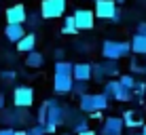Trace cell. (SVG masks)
<instances>
[{
    "label": "cell",
    "mask_w": 146,
    "mask_h": 135,
    "mask_svg": "<svg viewBox=\"0 0 146 135\" xmlns=\"http://www.w3.org/2000/svg\"><path fill=\"white\" fill-rule=\"evenodd\" d=\"M4 17H7V23H11V26H23L28 19V11L23 4H13V7L7 9Z\"/></svg>",
    "instance_id": "cell-10"
},
{
    "label": "cell",
    "mask_w": 146,
    "mask_h": 135,
    "mask_svg": "<svg viewBox=\"0 0 146 135\" xmlns=\"http://www.w3.org/2000/svg\"><path fill=\"white\" fill-rule=\"evenodd\" d=\"M76 49H78V53H89V51H87L89 47H87L85 42H78V44H76Z\"/></svg>",
    "instance_id": "cell-34"
},
{
    "label": "cell",
    "mask_w": 146,
    "mask_h": 135,
    "mask_svg": "<svg viewBox=\"0 0 146 135\" xmlns=\"http://www.w3.org/2000/svg\"><path fill=\"white\" fill-rule=\"evenodd\" d=\"M104 95L108 97V101L110 99H114V101H131V97H133V93L131 91H127V89H123L121 87V82L119 80H108V82H104Z\"/></svg>",
    "instance_id": "cell-7"
},
{
    "label": "cell",
    "mask_w": 146,
    "mask_h": 135,
    "mask_svg": "<svg viewBox=\"0 0 146 135\" xmlns=\"http://www.w3.org/2000/svg\"><path fill=\"white\" fill-rule=\"evenodd\" d=\"M102 55L108 61H119V59L131 55V44L127 40H104L102 42Z\"/></svg>",
    "instance_id": "cell-3"
},
{
    "label": "cell",
    "mask_w": 146,
    "mask_h": 135,
    "mask_svg": "<svg viewBox=\"0 0 146 135\" xmlns=\"http://www.w3.org/2000/svg\"><path fill=\"white\" fill-rule=\"evenodd\" d=\"M26 133L28 135H47V129H44V124H34V127H30Z\"/></svg>",
    "instance_id": "cell-27"
},
{
    "label": "cell",
    "mask_w": 146,
    "mask_h": 135,
    "mask_svg": "<svg viewBox=\"0 0 146 135\" xmlns=\"http://www.w3.org/2000/svg\"><path fill=\"white\" fill-rule=\"evenodd\" d=\"M106 108H108V97L104 93H87L83 97H78V110L85 114L104 112Z\"/></svg>",
    "instance_id": "cell-4"
},
{
    "label": "cell",
    "mask_w": 146,
    "mask_h": 135,
    "mask_svg": "<svg viewBox=\"0 0 146 135\" xmlns=\"http://www.w3.org/2000/svg\"><path fill=\"white\" fill-rule=\"evenodd\" d=\"M133 135H144V133H133Z\"/></svg>",
    "instance_id": "cell-42"
},
{
    "label": "cell",
    "mask_w": 146,
    "mask_h": 135,
    "mask_svg": "<svg viewBox=\"0 0 146 135\" xmlns=\"http://www.w3.org/2000/svg\"><path fill=\"white\" fill-rule=\"evenodd\" d=\"M142 133H144V135H146V122H144V124H142Z\"/></svg>",
    "instance_id": "cell-39"
},
{
    "label": "cell",
    "mask_w": 146,
    "mask_h": 135,
    "mask_svg": "<svg viewBox=\"0 0 146 135\" xmlns=\"http://www.w3.org/2000/svg\"><path fill=\"white\" fill-rule=\"evenodd\" d=\"M36 124H47V106H44V101L36 112Z\"/></svg>",
    "instance_id": "cell-26"
},
{
    "label": "cell",
    "mask_w": 146,
    "mask_h": 135,
    "mask_svg": "<svg viewBox=\"0 0 146 135\" xmlns=\"http://www.w3.org/2000/svg\"><path fill=\"white\" fill-rule=\"evenodd\" d=\"M129 68H131V72H129L131 76H133V74H144V68L140 66L135 59H129Z\"/></svg>",
    "instance_id": "cell-29"
},
{
    "label": "cell",
    "mask_w": 146,
    "mask_h": 135,
    "mask_svg": "<svg viewBox=\"0 0 146 135\" xmlns=\"http://www.w3.org/2000/svg\"><path fill=\"white\" fill-rule=\"evenodd\" d=\"M62 135H74V133L72 131H66V133H62Z\"/></svg>",
    "instance_id": "cell-41"
},
{
    "label": "cell",
    "mask_w": 146,
    "mask_h": 135,
    "mask_svg": "<svg viewBox=\"0 0 146 135\" xmlns=\"http://www.w3.org/2000/svg\"><path fill=\"white\" fill-rule=\"evenodd\" d=\"M68 0H42L40 2V19L44 21H53L66 15Z\"/></svg>",
    "instance_id": "cell-5"
},
{
    "label": "cell",
    "mask_w": 146,
    "mask_h": 135,
    "mask_svg": "<svg viewBox=\"0 0 146 135\" xmlns=\"http://www.w3.org/2000/svg\"><path fill=\"white\" fill-rule=\"evenodd\" d=\"M87 93H89V84L87 82H76V80H74V84H72V95L83 97V95H87Z\"/></svg>",
    "instance_id": "cell-22"
},
{
    "label": "cell",
    "mask_w": 146,
    "mask_h": 135,
    "mask_svg": "<svg viewBox=\"0 0 146 135\" xmlns=\"http://www.w3.org/2000/svg\"><path fill=\"white\" fill-rule=\"evenodd\" d=\"M32 103H34V89L28 84H17L13 89V106L21 110H30Z\"/></svg>",
    "instance_id": "cell-6"
},
{
    "label": "cell",
    "mask_w": 146,
    "mask_h": 135,
    "mask_svg": "<svg viewBox=\"0 0 146 135\" xmlns=\"http://www.w3.org/2000/svg\"><path fill=\"white\" fill-rule=\"evenodd\" d=\"M119 82H121V87H123V89H127V91H131V93H133L135 82H138V80H135L131 74H121V76H119Z\"/></svg>",
    "instance_id": "cell-21"
},
{
    "label": "cell",
    "mask_w": 146,
    "mask_h": 135,
    "mask_svg": "<svg viewBox=\"0 0 146 135\" xmlns=\"http://www.w3.org/2000/svg\"><path fill=\"white\" fill-rule=\"evenodd\" d=\"M117 9H119V7H117V2H114V0H93V15H95L98 19L110 21Z\"/></svg>",
    "instance_id": "cell-9"
},
{
    "label": "cell",
    "mask_w": 146,
    "mask_h": 135,
    "mask_svg": "<svg viewBox=\"0 0 146 135\" xmlns=\"http://www.w3.org/2000/svg\"><path fill=\"white\" fill-rule=\"evenodd\" d=\"M72 66L70 61H55V72H53V91L57 95H68L72 93Z\"/></svg>",
    "instance_id": "cell-1"
},
{
    "label": "cell",
    "mask_w": 146,
    "mask_h": 135,
    "mask_svg": "<svg viewBox=\"0 0 146 135\" xmlns=\"http://www.w3.org/2000/svg\"><path fill=\"white\" fill-rule=\"evenodd\" d=\"M114 2H117V7H119V4H123V2H125V0H114Z\"/></svg>",
    "instance_id": "cell-40"
},
{
    "label": "cell",
    "mask_w": 146,
    "mask_h": 135,
    "mask_svg": "<svg viewBox=\"0 0 146 135\" xmlns=\"http://www.w3.org/2000/svg\"><path fill=\"white\" fill-rule=\"evenodd\" d=\"M42 63H44V55L40 53V51H32V53L26 55V66L28 68L38 70V68H42Z\"/></svg>",
    "instance_id": "cell-15"
},
{
    "label": "cell",
    "mask_w": 146,
    "mask_h": 135,
    "mask_svg": "<svg viewBox=\"0 0 146 135\" xmlns=\"http://www.w3.org/2000/svg\"><path fill=\"white\" fill-rule=\"evenodd\" d=\"M40 21H42V19H40V13H30V15H28V19H26L30 32H34V30L40 26Z\"/></svg>",
    "instance_id": "cell-23"
},
{
    "label": "cell",
    "mask_w": 146,
    "mask_h": 135,
    "mask_svg": "<svg viewBox=\"0 0 146 135\" xmlns=\"http://www.w3.org/2000/svg\"><path fill=\"white\" fill-rule=\"evenodd\" d=\"M72 17H74V26H76L78 32L93 30V26H95V15H93L91 9H76L72 13Z\"/></svg>",
    "instance_id": "cell-8"
},
{
    "label": "cell",
    "mask_w": 146,
    "mask_h": 135,
    "mask_svg": "<svg viewBox=\"0 0 146 135\" xmlns=\"http://www.w3.org/2000/svg\"><path fill=\"white\" fill-rule=\"evenodd\" d=\"M110 21H112V23H119V21H121V9L114 11V15H112V19H110Z\"/></svg>",
    "instance_id": "cell-32"
},
{
    "label": "cell",
    "mask_w": 146,
    "mask_h": 135,
    "mask_svg": "<svg viewBox=\"0 0 146 135\" xmlns=\"http://www.w3.org/2000/svg\"><path fill=\"white\" fill-rule=\"evenodd\" d=\"M80 135H98V131H93V129H89V131H85V133H80Z\"/></svg>",
    "instance_id": "cell-37"
},
{
    "label": "cell",
    "mask_w": 146,
    "mask_h": 135,
    "mask_svg": "<svg viewBox=\"0 0 146 135\" xmlns=\"http://www.w3.org/2000/svg\"><path fill=\"white\" fill-rule=\"evenodd\" d=\"M91 78L98 80V82H102L104 78H106V76H104V70H102V63H93V66H91Z\"/></svg>",
    "instance_id": "cell-25"
},
{
    "label": "cell",
    "mask_w": 146,
    "mask_h": 135,
    "mask_svg": "<svg viewBox=\"0 0 146 135\" xmlns=\"http://www.w3.org/2000/svg\"><path fill=\"white\" fill-rule=\"evenodd\" d=\"M133 95L138 99H142L146 95V82H135V89H133Z\"/></svg>",
    "instance_id": "cell-28"
},
{
    "label": "cell",
    "mask_w": 146,
    "mask_h": 135,
    "mask_svg": "<svg viewBox=\"0 0 146 135\" xmlns=\"http://www.w3.org/2000/svg\"><path fill=\"white\" fill-rule=\"evenodd\" d=\"M144 76H146V70H144Z\"/></svg>",
    "instance_id": "cell-43"
},
{
    "label": "cell",
    "mask_w": 146,
    "mask_h": 135,
    "mask_svg": "<svg viewBox=\"0 0 146 135\" xmlns=\"http://www.w3.org/2000/svg\"><path fill=\"white\" fill-rule=\"evenodd\" d=\"M62 34H68V36H74V34H78L76 26H74V17H72V15H64V28H62Z\"/></svg>",
    "instance_id": "cell-18"
},
{
    "label": "cell",
    "mask_w": 146,
    "mask_h": 135,
    "mask_svg": "<svg viewBox=\"0 0 146 135\" xmlns=\"http://www.w3.org/2000/svg\"><path fill=\"white\" fill-rule=\"evenodd\" d=\"M15 47H17V53H26V55L32 53V51H36V34H34V32H28L21 40L15 44Z\"/></svg>",
    "instance_id": "cell-13"
},
{
    "label": "cell",
    "mask_w": 146,
    "mask_h": 135,
    "mask_svg": "<svg viewBox=\"0 0 146 135\" xmlns=\"http://www.w3.org/2000/svg\"><path fill=\"white\" fill-rule=\"evenodd\" d=\"M4 103H7V97H4V93H0V110H4Z\"/></svg>",
    "instance_id": "cell-36"
},
{
    "label": "cell",
    "mask_w": 146,
    "mask_h": 135,
    "mask_svg": "<svg viewBox=\"0 0 146 135\" xmlns=\"http://www.w3.org/2000/svg\"><path fill=\"white\" fill-rule=\"evenodd\" d=\"M129 44H131V53H135V55H146V36L133 34Z\"/></svg>",
    "instance_id": "cell-16"
},
{
    "label": "cell",
    "mask_w": 146,
    "mask_h": 135,
    "mask_svg": "<svg viewBox=\"0 0 146 135\" xmlns=\"http://www.w3.org/2000/svg\"><path fill=\"white\" fill-rule=\"evenodd\" d=\"M135 34H140V36H146V21L138 23V28H135Z\"/></svg>",
    "instance_id": "cell-31"
},
{
    "label": "cell",
    "mask_w": 146,
    "mask_h": 135,
    "mask_svg": "<svg viewBox=\"0 0 146 135\" xmlns=\"http://www.w3.org/2000/svg\"><path fill=\"white\" fill-rule=\"evenodd\" d=\"M102 70H104V76L106 78H114V76H119V72H121V66H119V61H104L102 63Z\"/></svg>",
    "instance_id": "cell-17"
},
{
    "label": "cell",
    "mask_w": 146,
    "mask_h": 135,
    "mask_svg": "<svg viewBox=\"0 0 146 135\" xmlns=\"http://www.w3.org/2000/svg\"><path fill=\"white\" fill-rule=\"evenodd\" d=\"M26 34L28 32H26V28H23V26H11V23H7V28H4V36H7V40L9 42H15V44L21 40Z\"/></svg>",
    "instance_id": "cell-14"
},
{
    "label": "cell",
    "mask_w": 146,
    "mask_h": 135,
    "mask_svg": "<svg viewBox=\"0 0 146 135\" xmlns=\"http://www.w3.org/2000/svg\"><path fill=\"white\" fill-rule=\"evenodd\" d=\"M53 57H55V61H66V51H64L62 47L55 49V51H53Z\"/></svg>",
    "instance_id": "cell-30"
},
{
    "label": "cell",
    "mask_w": 146,
    "mask_h": 135,
    "mask_svg": "<svg viewBox=\"0 0 146 135\" xmlns=\"http://www.w3.org/2000/svg\"><path fill=\"white\" fill-rule=\"evenodd\" d=\"M123 124L125 127H140V124H144V121H140V118H135V114H133V110H127V112L123 114Z\"/></svg>",
    "instance_id": "cell-19"
},
{
    "label": "cell",
    "mask_w": 146,
    "mask_h": 135,
    "mask_svg": "<svg viewBox=\"0 0 146 135\" xmlns=\"http://www.w3.org/2000/svg\"><path fill=\"white\" fill-rule=\"evenodd\" d=\"M125 129L123 124V118L119 116H108L104 118V124H102V131H100V135H121Z\"/></svg>",
    "instance_id": "cell-11"
},
{
    "label": "cell",
    "mask_w": 146,
    "mask_h": 135,
    "mask_svg": "<svg viewBox=\"0 0 146 135\" xmlns=\"http://www.w3.org/2000/svg\"><path fill=\"white\" fill-rule=\"evenodd\" d=\"M89 118H93V121H104V116H102V112H93V114H89Z\"/></svg>",
    "instance_id": "cell-33"
},
{
    "label": "cell",
    "mask_w": 146,
    "mask_h": 135,
    "mask_svg": "<svg viewBox=\"0 0 146 135\" xmlns=\"http://www.w3.org/2000/svg\"><path fill=\"white\" fill-rule=\"evenodd\" d=\"M72 78L76 82H89L91 80V63L87 61H80L72 66Z\"/></svg>",
    "instance_id": "cell-12"
},
{
    "label": "cell",
    "mask_w": 146,
    "mask_h": 135,
    "mask_svg": "<svg viewBox=\"0 0 146 135\" xmlns=\"http://www.w3.org/2000/svg\"><path fill=\"white\" fill-rule=\"evenodd\" d=\"M0 135H15V129H7V127H2V129H0Z\"/></svg>",
    "instance_id": "cell-35"
},
{
    "label": "cell",
    "mask_w": 146,
    "mask_h": 135,
    "mask_svg": "<svg viewBox=\"0 0 146 135\" xmlns=\"http://www.w3.org/2000/svg\"><path fill=\"white\" fill-rule=\"evenodd\" d=\"M85 131H89V121L87 118H76V121H72V133L74 135H80Z\"/></svg>",
    "instance_id": "cell-20"
},
{
    "label": "cell",
    "mask_w": 146,
    "mask_h": 135,
    "mask_svg": "<svg viewBox=\"0 0 146 135\" xmlns=\"http://www.w3.org/2000/svg\"><path fill=\"white\" fill-rule=\"evenodd\" d=\"M15 135H28V133L23 131V129H15Z\"/></svg>",
    "instance_id": "cell-38"
},
{
    "label": "cell",
    "mask_w": 146,
    "mask_h": 135,
    "mask_svg": "<svg viewBox=\"0 0 146 135\" xmlns=\"http://www.w3.org/2000/svg\"><path fill=\"white\" fill-rule=\"evenodd\" d=\"M15 78H17V72H15V70H2V72H0V80L7 82V84H13Z\"/></svg>",
    "instance_id": "cell-24"
},
{
    "label": "cell",
    "mask_w": 146,
    "mask_h": 135,
    "mask_svg": "<svg viewBox=\"0 0 146 135\" xmlns=\"http://www.w3.org/2000/svg\"><path fill=\"white\" fill-rule=\"evenodd\" d=\"M44 106H47V124H59L64 122H72L70 118V108L68 106H62L57 99H44Z\"/></svg>",
    "instance_id": "cell-2"
}]
</instances>
